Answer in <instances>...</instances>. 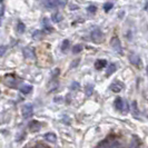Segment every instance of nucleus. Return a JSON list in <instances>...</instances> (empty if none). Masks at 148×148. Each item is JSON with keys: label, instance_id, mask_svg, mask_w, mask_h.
Returning a JSON list of instances; mask_svg holds the SVG:
<instances>
[{"label": "nucleus", "instance_id": "nucleus-1", "mask_svg": "<svg viewBox=\"0 0 148 148\" xmlns=\"http://www.w3.org/2000/svg\"><path fill=\"white\" fill-rule=\"evenodd\" d=\"M115 107H116V109H118L119 111H121V112H124V114H127L128 110H129V108H128V104H127L126 100H124L121 97H117L116 99H115Z\"/></svg>", "mask_w": 148, "mask_h": 148}, {"label": "nucleus", "instance_id": "nucleus-2", "mask_svg": "<svg viewBox=\"0 0 148 148\" xmlns=\"http://www.w3.org/2000/svg\"><path fill=\"white\" fill-rule=\"evenodd\" d=\"M3 82H5L6 86L10 87V88H17V86H18L19 82H20V79H18V78H16L14 76L9 75V76H6V77L3 78Z\"/></svg>", "mask_w": 148, "mask_h": 148}, {"label": "nucleus", "instance_id": "nucleus-3", "mask_svg": "<svg viewBox=\"0 0 148 148\" xmlns=\"http://www.w3.org/2000/svg\"><path fill=\"white\" fill-rule=\"evenodd\" d=\"M103 39H104V34H103V31L100 29L96 28V29H94L91 31V40L94 42L99 44V42L103 41Z\"/></svg>", "mask_w": 148, "mask_h": 148}, {"label": "nucleus", "instance_id": "nucleus-4", "mask_svg": "<svg viewBox=\"0 0 148 148\" xmlns=\"http://www.w3.org/2000/svg\"><path fill=\"white\" fill-rule=\"evenodd\" d=\"M110 46L116 52H118L119 55H123V47H121V44H120V40H119L118 37L111 38Z\"/></svg>", "mask_w": 148, "mask_h": 148}, {"label": "nucleus", "instance_id": "nucleus-5", "mask_svg": "<svg viewBox=\"0 0 148 148\" xmlns=\"http://www.w3.org/2000/svg\"><path fill=\"white\" fill-rule=\"evenodd\" d=\"M21 114L22 116H23V118H30L34 115V107H32V105H23L21 108Z\"/></svg>", "mask_w": 148, "mask_h": 148}, {"label": "nucleus", "instance_id": "nucleus-6", "mask_svg": "<svg viewBox=\"0 0 148 148\" xmlns=\"http://www.w3.org/2000/svg\"><path fill=\"white\" fill-rule=\"evenodd\" d=\"M109 88H110V90L111 91H114V92H119V91H121L123 89L125 88V85H124L121 82L116 80V82H114L110 86H109Z\"/></svg>", "mask_w": 148, "mask_h": 148}, {"label": "nucleus", "instance_id": "nucleus-7", "mask_svg": "<svg viewBox=\"0 0 148 148\" xmlns=\"http://www.w3.org/2000/svg\"><path fill=\"white\" fill-rule=\"evenodd\" d=\"M66 1H45V6L48 9H56L58 6H65Z\"/></svg>", "mask_w": 148, "mask_h": 148}, {"label": "nucleus", "instance_id": "nucleus-8", "mask_svg": "<svg viewBox=\"0 0 148 148\" xmlns=\"http://www.w3.org/2000/svg\"><path fill=\"white\" fill-rule=\"evenodd\" d=\"M99 146H100V148H120L119 143L117 140L104 141V143H101Z\"/></svg>", "mask_w": 148, "mask_h": 148}, {"label": "nucleus", "instance_id": "nucleus-9", "mask_svg": "<svg viewBox=\"0 0 148 148\" xmlns=\"http://www.w3.org/2000/svg\"><path fill=\"white\" fill-rule=\"evenodd\" d=\"M41 128V124L37 121V120H34V121H30L29 123V129L30 132L32 133H36V132H39Z\"/></svg>", "mask_w": 148, "mask_h": 148}, {"label": "nucleus", "instance_id": "nucleus-10", "mask_svg": "<svg viewBox=\"0 0 148 148\" xmlns=\"http://www.w3.org/2000/svg\"><path fill=\"white\" fill-rule=\"evenodd\" d=\"M23 55H25V57H26V58H28V59H32V58L35 57V51H34V49H32V48L27 47V48H23Z\"/></svg>", "mask_w": 148, "mask_h": 148}, {"label": "nucleus", "instance_id": "nucleus-11", "mask_svg": "<svg viewBox=\"0 0 148 148\" xmlns=\"http://www.w3.org/2000/svg\"><path fill=\"white\" fill-rule=\"evenodd\" d=\"M106 66H107V60L105 59H98L95 62V68H96L97 70H101Z\"/></svg>", "mask_w": 148, "mask_h": 148}, {"label": "nucleus", "instance_id": "nucleus-12", "mask_svg": "<svg viewBox=\"0 0 148 148\" xmlns=\"http://www.w3.org/2000/svg\"><path fill=\"white\" fill-rule=\"evenodd\" d=\"M133 108H132V112H133V116L135 117V118L139 119L140 117H139V109H138V106H137V101H133Z\"/></svg>", "mask_w": 148, "mask_h": 148}, {"label": "nucleus", "instance_id": "nucleus-13", "mask_svg": "<svg viewBox=\"0 0 148 148\" xmlns=\"http://www.w3.org/2000/svg\"><path fill=\"white\" fill-rule=\"evenodd\" d=\"M19 90H20V92L23 94V95H28L29 92H31V90H32V86L31 85H23V86H21L19 88Z\"/></svg>", "mask_w": 148, "mask_h": 148}, {"label": "nucleus", "instance_id": "nucleus-14", "mask_svg": "<svg viewBox=\"0 0 148 148\" xmlns=\"http://www.w3.org/2000/svg\"><path fill=\"white\" fill-rule=\"evenodd\" d=\"M45 139L47 141H49V143H56L57 141V136H56V134L53 133H48L45 135Z\"/></svg>", "mask_w": 148, "mask_h": 148}, {"label": "nucleus", "instance_id": "nucleus-15", "mask_svg": "<svg viewBox=\"0 0 148 148\" xmlns=\"http://www.w3.org/2000/svg\"><path fill=\"white\" fill-rule=\"evenodd\" d=\"M116 69H117L116 65H115V64H110V65L108 66V68H107V71H106V77H109V76H111V75L116 71Z\"/></svg>", "mask_w": 148, "mask_h": 148}, {"label": "nucleus", "instance_id": "nucleus-16", "mask_svg": "<svg viewBox=\"0 0 148 148\" xmlns=\"http://www.w3.org/2000/svg\"><path fill=\"white\" fill-rule=\"evenodd\" d=\"M129 60H130L132 64L136 65V66H138V65H139V61H140V58H139L137 55H132V56L129 57Z\"/></svg>", "mask_w": 148, "mask_h": 148}, {"label": "nucleus", "instance_id": "nucleus-17", "mask_svg": "<svg viewBox=\"0 0 148 148\" xmlns=\"http://www.w3.org/2000/svg\"><path fill=\"white\" fill-rule=\"evenodd\" d=\"M69 46H70V41L68 40V39H65L64 41H62V44H61V51H67V49L69 48Z\"/></svg>", "mask_w": 148, "mask_h": 148}, {"label": "nucleus", "instance_id": "nucleus-18", "mask_svg": "<svg viewBox=\"0 0 148 148\" xmlns=\"http://www.w3.org/2000/svg\"><path fill=\"white\" fill-rule=\"evenodd\" d=\"M42 37H44V32L40 31V30H36V31L32 32V38L34 39H41Z\"/></svg>", "mask_w": 148, "mask_h": 148}, {"label": "nucleus", "instance_id": "nucleus-19", "mask_svg": "<svg viewBox=\"0 0 148 148\" xmlns=\"http://www.w3.org/2000/svg\"><path fill=\"white\" fill-rule=\"evenodd\" d=\"M51 20H52L53 22H60L61 20H62V16H61V14H59V12H57V14L52 15Z\"/></svg>", "mask_w": 148, "mask_h": 148}, {"label": "nucleus", "instance_id": "nucleus-20", "mask_svg": "<svg viewBox=\"0 0 148 148\" xmlns=\"http://www.w3.org/2000/svg\"><path fill=\"white\" fill-rule=\"evenodd\" d=\"M85 92H86L87 96H91L92 92H94V86L92 85H87L86 89H85Z\"/></svg>", "mask_w": 148, "mask_h": 148}, {"label": "nucleus", "instance_id": "nucleus-21", "mask_svg": "<svg viewBox=\"0 0 148 148\" xmlns=\"http://www.w3.org/2000/svg\"><path fill=\"white\" fill-rule=\"evenodd\" d=\"M114 8V3L112 2H110V1H108V2H106L104 5V10L106 11V12H108V11H110L111 9Z\"/></svg>", "mask_w": 148, "mask_h": 148}, {"label": "nucleus", "instance_id": "nucleus-22", "mask_svg": "<svg viewBox=\"0 0 148 148\" xmlns=\"http://www.w3.org/2000/svg\"><path fill=\"white\" fill-rule=\"evenodd\" d=\"M25 30H26V26H25L22 22H19V23L17 25V31L22 34V32H25Z\"/></svg>", "mask_w": 148, "mask_h": 148}, {"label": "nucleus", "instance_id": "nucleus-23", "mask_svg": "<svg viewBox=\"0 0 148 148\" xmlns=\"http://www.w3.org/2000/svg\"><path fill=\"white\" fill-rule=\"evenodd\" d=\"M82 50V45H76L73 47V52L74 53H78V52H80Z\"/></svg>", "mask_w": 148, "mask_h": 148}, {"label": "nucleus", "instance_id": "nucleus-24", "mask_svg": "<svg viewBox=\"0 0 148 148\" xmlns=\"http://www.w3.org/2000/svg\"><path fill=\"white\" fill-rule=\"evenodd\" d=\"M96 10H97V7H96V6H94V5H90V6H88V7H87V11H88V12H90V14L96 12Z\"/></svg>", "mask_w": 148, "mask_h": 148}, {"label": "nucleus", "instance_id": "nucleus-25", "mask_svg": "<svg viewBox=\"0 0 148 148\" xmlns=\"http://www.w3.org/2000/svg\"><path fill=\"white\" fill-rule=\"evenodd\" d=\"M3 15H5V3L1 1V2H0V17L2 18Z\"/></svg>", "mask_w": 148, "mask_h": 148}, {"label": "nucleus", "instance_id": "nucleus-26", "mask_svg": "<svg viewBox=\"0 0 148 148\" xmlns=\"http://www.w3.org/2000/svg\"><path fill=\"white\" fill-rule=\"evenodd\" d=\"M71 88L74 89V90H77V89L79 88V84H77V82H74V84H73V86H71Z\"/></svg>", "mask_w": 148, "mask_h": 148}, {"label": "nucleus", "instance_id": "nucleus-27", "mask_svg": "<svg viewBox=\"0 0 148 148\" xmlns=\"http://www.w3.org/2000/svg\"><path fill=\"white\" fill-rule=\"evenodd\" d=\"M5 50H6V47H5V46H1V56H3Z\"/></svg>", "mask_w": 148, "mask_h": 148}, {"label": "nucleus", "instance_id": "nucleus-28", "mask_svg": "<svg viewBox=\"0 0 148 148\" xmlns=\"http://www.w3.org/2000/svg\"><path fill=\"white\" fill-rule=\"evenodd\" d=\"M78 62H79V59H76V60H75V62H74V64H73V65H71V67L76 66V65H77V64H78Z\"/></svg>", "mask_w": 148, "mask_h": 148}, {"label": "nucleus", "instance_id": "nucleus-29", "mask_svg": "<svg viewBox=\"0 0 148 148\" xmlns=\"http://www.w3.org/2000/svg\"><path fill=\"white\" fill-rule=\"evenodd\" d=\"M146 71H147V74H148V66H147V68H146Z\"/></svg>", "mask_w": 148, "mask_h": 148}]
</instances>
